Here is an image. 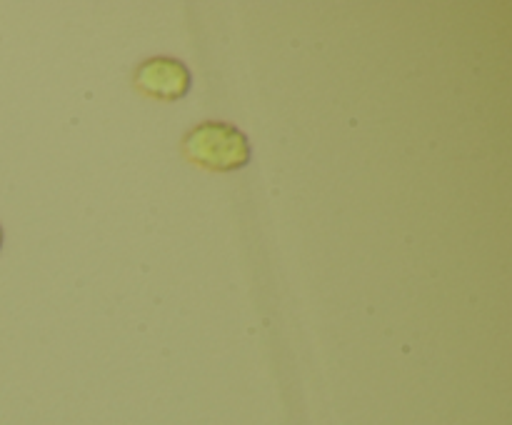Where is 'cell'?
<instances>
[{"label": "cell", "instance_id": "1", "mask_svg": "<svg viewBox=\"0 0 512 425\" xmlns=\"http://www.w3.org/2000/svg\"><path fill=\"white\" fill-rule=\"evenodd\" d=\"M183 155L193 165L213 173H233L253 158L248 135L225 120H205L190 128L183 138Z\"/></svg>", "mask_w": 512, "mask_h": 425}, {"label": "cell", "instance_id": "2", "mask_svg": "<svg viewBox=\"0 0 512 425\" xmlns=\"http://www.w3.org/2000/svg\"><path fill=\"white\" fill-rule=\"evenodd\" d=\"M133 85L138 88V93L148 95V98L173 103L190 93L193 73L183 60L170 58V55H153L135 68Z\"/></svg>", "mask_w": 512, "mask_h": 425}, {"label": "cell", "instance_id": "3", "mask_svg": "<svg viewBox=\"0 0 512 425\" xmlns=\"http://www.w3.org/2000/svg\"><path fill=\"white\" fill-rule=\"evenodd\" d=\"M3 238H5V235H3V225H0V248H3Z\"/></svg>", "mask_w": 512, "mask_h": 425}]
</instances>
